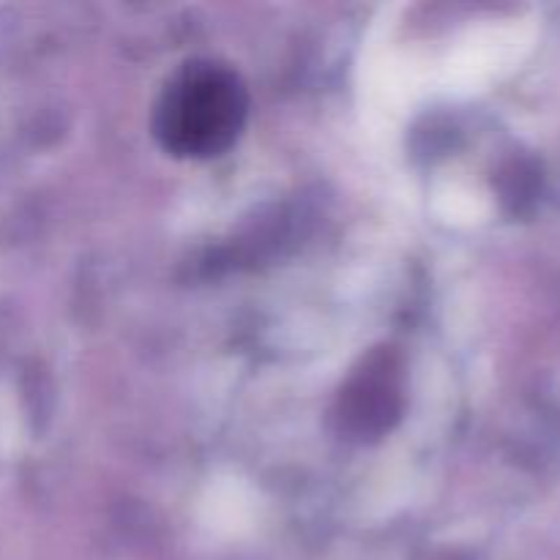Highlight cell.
<instances>
[{
  "label": "cell",
  "mask_w": 560,
  "mask_h": 560,
  "mask_svg": "<svg viewBox=\"0 0 560 560\" xmlns=\"http://www.w3.org/2000/svg\"><path fill=\"white\" fill-rule=\"evenodd\" d=\"M249 96L233 69L213 60L186 63L159 96L153 131L164 151L211 159L228 151L244 129Z\"/></svg>",
  "instance_id": "1"
}]
</instances>
